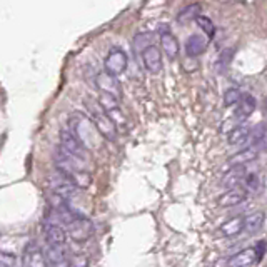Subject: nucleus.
I'll return each mask as SVG.
<instances>
[{"label":"nucleus","mask_w":267,"mask_h":267,"mask_svg":"<svg viewBox=\"0 0 267 267\" xmlns=\"http://www.w3.org/2000/svg\"><path fill=\"white\" fill-rule=\"evenodd\" d=\"M87 107L92 115V124L95 125L97 132L100 134L102 137H105L107 141H115L117 137V127L112 122V119L109 117V114L99 105V102H92V100H86Z\"/></svg>","instance_id":"obj_1"},{"label":"nucleus","mask_w":267,"mask_h":267,"mask_svg":"<svg viewBox=\"0 0 267 267\" xmlns=\"http://www.w3.org/2000/svg\"><path fill=\"white\" fill-rule=\"evenodd\" d=\"M60 147H62L65 152L78 157V159L89 161V149L78 141V139L75 137V134L70 129H64L62 132H60Z\"/></svg>","instance_id":"obj_2"},{"label":"nucleus","mask_w":267,"mask_h":267,"mask_svg":"<svg viewBox=\"0 0 267 267\" xmlns=\"http://www.w3.org/2000/svg\"><path fill=\"white\" fill-rule=\"evenodd\" d=\"M67 234L69 237L75 242H86L87 239H90V235L94 232L92 222H90L87 217H84L82 214H78L74 221L70 224H67Z\"/></svg>","instance_id":"obj_3"},{"label":"nucleus","mask_w":267,"mask_h":267,"mask_svg":"<svg viewBox=\"0 0 267 267\" xmlns=\"http://www.w3.org/2000/svg\"><path fill=\"white\" fill-rule=\"evenodd\" d=\"M125 69H127V54L119 47L111 48L104 60V70L114 77H119L124 74Z\"/></svg>","instance_id":"obj_4"},{"label":"nucleus","mask_w":267,"mask_h":267,"mask_svg":"<svg viewBox=\"0 0 267 267\" xmlns=\"http://www.w3.org/2000/svg\"><path fill=\"white\" fill-rule=\"evenodd\" d=\"M50 189H52V194H56V196L69 200L70 197H74L77 194L78 187L74 184V182H70L69 179H67L64 174H60L57 171V174L50 179Z\"/></svg>","instance_id":"obj_5"},{"label":"nucleus","mask_w":267,"mask_h":267,"mask_svg":"<svg viewBox=\"0 0 267 267\" xmlns=\"http://www.w3.org/2000/svg\"><path fill=\"white\" fill-rule=\"evenodd\" d=\"M95 87L99 89L102 94L114 95V97H117L119 100H120V97H122V89H120L117 77L107 74L105 70H102L95 75Z\"/></svg>","instance_id":"obj_6"},{"label":"nucleus","mask_w":267,"mask_h":267,"mask_svg":"<svg viewBox=\"0 0 267 267\" xmlns=\"http://www.w3.org/2000/svg\"><path fill=\"white\" fill-rule=\"evenodd\" d=\"M44 235H45L47 244L50 247H59V249L65 247L67 235H65V230L62 229L60 224L44 221Z\"/></svg>","instance_id":"obj_7"},{"label":"nucleus","mask_w":267,"mask_h":267,"mask_svg":"<svg viewBox=\"0 0 267 267\" xmlns=\"http://www.w3.org/2000/svg\"><path fill=\"white\" fill-rule=\"evenodd\" d=\"M141 59H142L144 69L147 70L149 74H152V75L161 74V70H162V52H161L159 47L157 45L149 47L147 50L142 52Z\"/></svg>","instance_id":"obj_8"},{"label":"nucleus","mask_w":267,"mask_h":267,"mask_svg":"<svg viewBox=\"0 0 267 267\" xmlns=\"http://www.w3.org/2000/svg\"><path fill=\"white\" fill-rule=\"evenodd\" d=\"M161 47H162V50L164 54L174 60V59H177L179 57V40L177 37L171 32V29H169V25H162L161 27Z\"/></svg>","instance_id":"obj_9"},{"label":"nucleus","mask_w":267,"mask_h":267,"mask_svg":"<svg viewBox=\"0 0 267 267\" xmlns=\"http://www.w3.org/2000/svg\"><path fill=\"white\" fill-rule=\"evenodd\" d=\"M23 265L25 267H48L45 254L40 251V247L35 244V242H30V244L25 247Z\"/></svg>","instance_id":"obj_10"},{"label":"nucleus","mask_w":267,"mask_h":267,"mask_svg":"<svg viewBox=\"0 0 267 267\" xmlns=\"http://www.w3.org/2000/svg\"><path fill=\"white\" fill-rule=\"evenodd\" d=\"M247 200V191L246 189H229L227 192L221 194L217 197V205L219 207H235Z\"/></svg>","instance_id":"obj_11"},{"label":"nucleus","mask_w":267,"mask_h":267,"mask_svg":"<svg viewBox=\"0 0 267 267\" xmlns=\"http://www.w3.org/2000/svg\"><path fill=\"white\" fill-rule=\"evenodd\" d=\"M254 262H256V252H254V249H244V251L234 254L232 257H227L221 264V267H246Z\"/></svg>","instance_id":"obj_12"},{"label":"nucleus","mask_w":267,"mask_h":267,"mask_svg":"<svg viewBox=\"0 0 267 267\" xmlns=\"http://www.w3.org/2000/svg\"><path fill=\"white\" fill-rule=\"evenodd\" d=\"M209 44V39L205 35H200V34H194L191 35L189 39L185 40V54L187 57H199L200 54H204V50L207 48Z\"/></svg>","instance_id":"obj_13"},{"label":"nucleus","mask_w":267,"mask_h":267,"mask_svg":"<svg viewBox=\"0 0 267 267\" xmlns=\"http://www.w3.org/2000/svg\"><path fill=\"white\" fill-rule=\"evenodd\" d=\"M247 147L256 149L257 152H264L267 150V122L257 125L256 129L251 130V136H249V145Z\"/></svg>","instance_id":"obj_14"},{"label":"nucleus","mask_w":267,"mask_h":267,"mask_svg":"<svg viewBox=\"0 0 267 267\" xmlns=\"http://www.w3.org/2000/svg\"><path fill=\"white\" fill-rule=\"evenodd\" d=\"M254 111H256V100H254V97L251 94H244L241 102L235 105L234 117L241 122V120H246Z\"/></svg>","instance_id":"obj_15"},{"label":"nucleus","mask_w":267,"mask_h":267,"mask_svg":"<svg viewBox=\"0 0 267 267\" xmlns=\"http://www.w3.org/2000/svg\"><path fill=\"white\" fill-rule=\"evenodd\" d=\"M244 216H235L230 217L229 221H226L219 227V234L224 235V237H232V235H237L244 230Z\"/></svg>","instance_id":"obj_16"},{"label":"nucleus","mask_w":267,"mask_h":267,"mask_svg":"<svg viewBox=\"0 0 267 267\" xmlns=\"http://www.w3.org/2000/svg\"><path fill=\"white\" fill-rule=\"evenodd\" d=\"M259 152L252 147H244L239 150L237 154H234L232 157H229V166L230 167H246V164L252 162L257 159Z\"/></svg>","instance_id":"obj_17"},{"label":"nucleus","mask_w":267,"mask_h":267,"mask_svg":"<svg viewBox=\"0 0 267 267\" xmlns=\"http://www.w3.org/2000/svg\"><path fill=\"white\" fill-rule=\"evenodd\" d=\"M247 174L249 172L246 171V167H230V171L224 175L222 185L224 187H237L242 182H246Z\"/></svg>","instance_id":"obj_18"},{"label":"nucleus","mask_w":267,"mask_h":267,"mask_svg":"<svg viewBox=\"0 0 267 267\" xmlns=\"http://www.w3.org/2000/svg\"><path fill=\"white\" fill-rule=\"evenodd\" d=\"M264 222H265V214L264 212H252V214L246 216L244 219V230L247 234H256L259 232L260 229L264 227Z\"/></svg>","instance_id":"obj_19"},{"label":"nucleus","mask_w":267,"mask_h":267,"mask_svg":"<svg viewBox=\"0 0 267 267\" xmlns=\"http://www.w3.org/2000/svg\"><path fill=\"white\" fill-rule=\"evenodd\" d=\"M154 32H141L137 34L136 37H134V42H132V47L134 50H136V54H139V56H142L144 50H147L149 47L154 45Z\"/></svg>","instance_id":"obj_20"},{"label":"nucleus","mask_w":267,"mask_h":267,"mask_svg":"<svg viewBox=\"0 0 267 267\" xmlns=\"http://www.w3.org/2000/svg\"><path fill=\"white\" fill-rule=\"evenodd\" d=\"M249 136H251V129L244 125H237L234 129H230L229 136H227V142L230 145H239L244 144L246 141H249Z\"/></svg>","instance_id":"obj_21"},{"label":"nucleus","mask_w":267,"mask_h":267,"mask_svg":"<svg viewBox=\"0 0 267 267\" xmlns=\"http://www.w3.org/2000/svg\"><path fill=\"white\" fill-rule=\"evenodd\" d=\"M232 59H234V48H222L221 54L217 56V60H216V70L221 72V74H224L230 64H232Z\"/></svg>","instance_id":"obj_22"},{"label":"nucleus","mask_w":267,"mask_h":267,"mask_svg":"<svg viewBox=\"0 0 267 267\" xmlns=\"http://www.w3.org/2000/svg\"><path fill=\"white\" fill-rule=\"evenodd\" d=\"M199 15H202V14H200V5L199 4H191V5H187L185 9H182L179 12L177 20L182 22V23H185V22L196 20Z\"/></svg>","instance_id":"obj_23"},{"label":"nucleus","mask_w":267,"mask_h":267,"mask_svg":"<svg viewBox=\"0 0 267 267\" xmlns=\"http://www.w3.org/2000/svg\"><path fill=\"white\" fill-rule=\"evenodd\" d=\"M97 102H99V105L104 109V111L109 114V112H114L117 111V109H120V104H119V99L114 95H109V94H99V99H97Z\"/></svg>","instance_id":"obj_24"},{"label":"nucleus","mask_w":267,"mask_h":267,"mask_svg":"<svg viewBox=\"0 0 267 267\" xmlns=\"http://www.w3.org/2000/svg\"><path fill=\"white\" fill-rule=\"evenodd\" d=\"M196 22H197V25L204 30V35L207 39H212L214 37V34H216V25H214V22H212L209 17H205V15H199L197 19H196Z\"/></svg>","instance_id":"obj_25"},{"label":"nucleus","mask_w":267,"mask_h":267,"mask_svg":"<svg viewBox=\"0 0 267 267\" xmlns=\"http://www.w3.org/2000/svg\"><path fill=\"white\" fill-rule=\"evenodd\" d=\"M242 95L244 94H242L237 87H230V89L226 90V94H224V104H226L227 107L237 105L241 102V99H242Z\"/></svg>","instance_id":"obj_26"},{"label":"nucleus","mask_w":267,"mask_h":267,"mask_svg":"<svg viewBox=\"0 0 267 267\" xmlns=\"http://www.w3.org/2000/svg\"><path fill=\"white\" fill-rule=\"evenodd\" d=\"M244 184L252 192H260V189H262V180H260V175L257 172H249Z\"/></svg>","instance_id":"obj_27"},{"label":"nucleus","mask_w":267,"mask_h":267,"mask_svg":"<svg viewBox=\"0 0 267 267\" xmlns=\"http://www.w3.org/2000/svg\"><path fill=\"white\" fill-rule=\"evenodd\" d=\"M17 257L10 252H0V267H15Z\"/></svg>","instance_id":"obj_28"},{"label":"nucleus","mask_w":267,"mask_h":267,"mask_svg":"<svg viewBox=\"0 0 267 267\" xmlns=\"http://www.w3.org/2000/svg\"><path fill=\"white\" fill-rule=\"evenodd\" d=\"M70 264L72 267H89V259L84 256V254L77 252L70 256Z\"/></svg>","instance_id":"obj_29"},{"label":"nucleus","mask_w":267,"mask_h":267,"mask_svg":"<svg viewBox=\"0 0 267 267\" xmlns=\"http://www.w3.org/2000/svg\"><path fill=\"white\" fill-rule=\"evenodd\" d=\"M254 252H256V260H257V262H259V260H262L264 252H265V242L264 241H259L257 246L254 247Z\"/></svg>","instance_id":"obj_30"}]
</instances>
